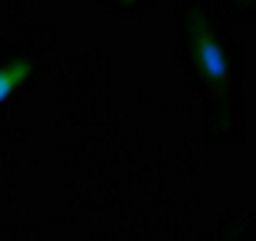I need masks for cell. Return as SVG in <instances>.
I'll list each match as a JSON object with an SVG mask.
<instances>
[{"label": "cell", "mask_w": 256, "mask_h": 241, "mask_svg": "<svg viewBox=\"0 0 256 241\" xmlns=\"http://www.w3.org/2000/svg\"><path fill=\"white\" fill-rule=\"evenodd\" d=\"M192 47H195V57L200 62L205 77L216 85H223L226 77H228L226 52L220 49V44L212 39V34L205 24H195V29H192Z\"/></svg>", "instance_id": "cell-1"}, {"label": "cell", "mask_w": 256, "mask_h": 241, "mask_svg": "<svg viewBox=\"0 0 256 241\" xmlns=\"http://www.w3.org/2000/svg\"><path fill=\"white\" fill-rule=\"evenodd\" d=\"M31 72H34V64L28 59H13L6 67H0V103H6L16 87L31 77Z\"/></svg>", "instance_id": "cell-2"}]
</instances>
